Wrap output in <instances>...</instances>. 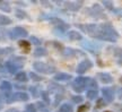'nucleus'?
I'll return each instance as SVG.
<instances>
[{
  "label": "nucleus",
  "mask_w": 122,
  "mask_h": 112,
  "mask_svg": "<svg viewBox=\"0 0 122 112\" xmlns=\"http://www.w3.org/2000/svg\"><path fill=\"white\" fill-rule=\"evenodd\" d=\"M34 68L40 71V73H44V74H50L53 71V68L50 67V66L45 65L43 62H35L34 64Z\"/></svg>",
  "instance_id": "1"
},
{
  "label": "nucleus",
  "mask_w": 122,
  "mask_h": 112,
  "mask_svg": "<svg viewBox=\"0 0 122 112\" xmlns=\"http://www.w3.org/2000/svg\"><path fill=\"white\" fill-rule=\"evenodd\" d=\"M10 36L13 39H17V37H24L27 36L26 30H24L23 27H15L11 32H10Z\"/></svg>",
  "instance_id": "2"
},
{
  "label": "nucleus",
  "mask_w": 122,
  "mask_h": 112,
  "mask_svg": "<svg viewBox=\"0 0 122 112\" xmlns=\"http://www.w3.org/2000/svg\"><path fill=\"white\" fill-rule=\"evenodd\" d=\"M92 66H93V64H92L89 60L81 61V62L78 65V67H77V73H78V74L85 73V71H87L88 69L92 68Z\"/></svg>",
  "instance_id": "3"
},
{
  "label": "nucleus",
  "mask_w": 122,
  "mask_h": 112,
  "mask_svg": "<svg viewBox=\"0 0 122 112\" xmlns=\"http://www.w3.org/2000/svg\"><path fill=\"white\" fill-rule=\"evenodd\" d=\"M102 93H103L105 100H106L107 102H112V101H113L114 94H113V91L111 90V88H103Z\"/></svg>",
  "instance_id": "4"
},
{
  "label": "nucleus",
  "mask_w": 122,
  "mask_h": 112,
  "mask_svg": "<svg viewBox=\"0 0 122 112\" xmlns=\"http://www.w3.org/2000/svg\"><path fill=\"white\" fill-rule=\"evenodd\" d=\"M14 100H17V101H27L28 100V95L26 93H23V92H19V93H15L13 95V101Z\"/></svg>",
  "instance_id": "5"
},
{
  "label": "nucleus",
  "mask_w": 122,
  "mask_h": 112,
  "mask_svg": "<svg viewBox=\"0 0 122 112\" xmlns=\"http://www.w3.org/2000/svg\"><path fill=\"white\" fill-rule=\"evenodd\" d=\"M88 80H89V78L79 77V78H77V79H76V84H77V85H79L80 87L85 88V87L88 85Z\"/></svg>",
  "instance_id": "6"
},
{
  "label": "nucleus",
  "mask_w": 122,
  "mask_h": 112,
  "mask_svg": "<svg viewBox=\"0 0 122 112\" xmlns=\"http://www.w3.org/2000/svg\"><path fill=\"white\" fill-rule=\"evenodd\" d=\"M54 79H56V80H69V79H71V76L68 75V74L60 73V74H57V75L54 76Z\"/></svg>",
  "instance_id": "7"
},
{
  "label": "nucleus",
  "mask_w": 122,
  "mask_h": 112,
  "mask_svg": "<svg viewBox=\"0 0 122 112\" xmlns=\"http://www.w3.org/2000/svg\"><path fill=\"white\" fill-rule=\"evenodd\" d=\"M98 78H100L101 82L103 83H111L112 82V77L110 76L109 74H98Z\"/></svg>",
  "instance_id": "8"
},
{
  "label": "nucleus",
  "mask_w": 122,
  "mask_h": 112,
  "mask_svg": "<svg viewBox=\"0 0 122 112\" xmlns=\"http://www.w3.org/2000/svg\"><path fill=\"white\" fill-rule=\"evenodd\" d=\"M6 67H7V69H8L9 73H11V74H14V73H16V71H17V67H16L15 64L11 62V61H8V62L6 64Z\"/></svg>",
  "instance_id": "9"
},
{
  "label": "nucleus",
  "mask_w": 122,
  "mask_h": 112,
  "mask_svg": "<svg viewBox=\"0 0 122 112\" xmlns=\"http://www.w3.org/2000/svg\"><path fill=\"white\" fill-rule=\"evenodd\" d=\"M70 40H75V41H77V40H80L81 39V35L79 34L78 32H75V31H71L69 32V34H68Z\"/></svg>",
  "instance_id": "10"
},
{
  "label": "nucleus",
  "mask_w": 122,
  "mask_h": 112,
  "mask_svg": "<svg viewBox=\"0 0 122 112\" xmlns=\"http://www.w3.org/2000/svg\"><path fill=\"white\" fill-rule=\"evenodd\" d=\"M19 47L24 50V52H25V53L30 52V43H28V42H26V41H20V42H19Z\"/></svg>",
  "instance_id": "11"
},
{
  "label": "nucleus",
  "mask_w": 122,
  "mask_h": 112,
  "mask_svg": "<svg viewBox=\"0 0 122 112\" xmlns=\"http://www.w3.org/2000/svg\"><path fill=\"white\" fill-rule=\"evenodd\" d=\"M86 95H87L88 99L94 100V99H96V97H97V91H96V90H89V91H87Z\"/></svg>",
  "instance_id": "12"
},
{
  "label": "nucleus",
  "mask_w": 122,
  "mask_h": 112,
  "mask_svg": "<svg viewBox=\"0 0 122 112\" xmlns=\"http://www.w3.org/2000/svg\"><path fill=\"white\" fill-rule=\"evenodd\" d=\"M0 88L2 91H6V92H9L11 90V84L9 82H2V84L0 85Z\"/></svg>",
  "instance_id": "13"
},
{
  "label": "nucleus",
  "mask_w": 122,
  "mask_h": 112,
  "mask_svg": "<svg viewBox=\"0 0 122 112\" xmlns=\"http://www.w3.org/2000/svg\"><path fill=\"white\" fill-rule=\"evenodd\" d=\"M16 79H17L18 82H26L27 80V76L25 73H18L17 75H16Z\"/></svg>",
  "instance_id": "14"
},
{
  "label": "nucleus",
  "mask_w": 122,
  "mask_h": 112,
  "mask_svg": "<svg viewBox=\"0 0 122 112\" xmlns=\"http://www.w3.org/2000/svg\"><path fill=\"white\" fill-rule=\"evenodd\" d=\"M59 112H72V108L70 107L69 104H63V105L60 107Z\"/></svg>",
  "instance_id": "15"
},
{
  "label": "nucleus",
  "mask_w": 122,
  "mask_h": 112,
  "mask_svg": "<svg viewBox=\"0 0 122 112\" xmlns=\"http://www.w3.org/2000/svg\"><path fill=\"white\" fill-rule=\"evenodd\" d=\"M46 54V51L42 49V48H39V49H36L34 52V56L35 57H42V56H45Z\"/></svg>",
  "instance_id": "16"
},
{
  "label": "nucleus",
  "mask_w": 122,
  "mask_h": 112,
  "mask_svg": "<svg viewBox=\"0 0 122 112\" xmlns=\"http://www.w3.org/2000/svg\"><path fill=\"white\" fill-rule=\"evenodd\" d=\"M10 23H11V21H10L8 17L0 16V25H7V24H10Z\"/></svg>",
  "instance_id": "17"
},
{
  "label": "nucleus",
  "mask_w": 122,
  "mask_h": 112,
  "mask_svg": "<svg viewBox=\"0 0 122 112\" xmlns=\"http://www.w3.org/2000/svg\"><path fill=\"white\" fill-rule=\"evenodd\" d=\"M88 86L92 87L93 90H96V88H97V83H96V80L89 78V80H88Z\"/></svg>",
  "instance_id": "18"
},
{
  "label": "nucleus",
  "mask_w": 122,
  "mask_h": 112,
  "mask_svg": "<svg viewBox=\"0 0 122 112\" xmlns=\"http://www.w3.org/2000/svg\"><path fill=\"white\" fill-rule=\"evenodd\" d=\"M26 108H27V112H36V109H35L34 104H28Z\"/></svg>",
  "instance_id": "19"
},
{
  "label": "nucleus",
  "mask_w": 122,
  "mask_h": 112,
  "mask_svg": "<svg viewBox=\"0 0 122 112\" xmlns=\"http://www.w3.org/2000/svg\"><path fill=\"white\" fill-rule=\"evenodd\" d=\"M72 87H74V90L76 91V92H83V91H84L83 87H80L79 85H77L76 83H74V85H72Z\"/></svg>",
  "instance_id": "20"
},
{
  "label": "nucleus",
  "mask_w": 122,
  "mask_h": 112,
  "mask_svg": "<svg viewBox=\"0 0 122 112\" xmlns=\"http://www.w3.org/2000/svg\"><path fill=\"white\" fill-rule=\"evenodd\" d=\"M72 100H74V102H76V103H80L83 101V97L81 96H74Z\"/></svg>",
  "instance_id": "21"
},
{
  "label": "nucleus",
  "mask_w": 122,
  "mask_h": 112,
  "mask_svg": "<svg viewBox=\"0 0 122 112\" xmlns=\"http://www.w3.org/2000/svg\"><path fill=\"white\" fill-rule=\"evenodd\" d=\"M103 104H105V102L102 99H100L98 101H97V105H96V108H98V109L102 108V107H103Z\"/></svg>",
  "instance_id": "22"
},
{
  "label": "nucleus",
  "mask_w": 122,
  "mask_h": 112,
  "mask_svg": "<svg viewBox=\"0 0 122 112\" xmlns=\"http://www.w3.org/2000/svg\"><path fill=\"white\" fill-rule=\"evenodd\" d=\"M88 110V105H83L78 109V112H84V111H87Z\"/></svg>",
  "instance_id": "23"
},
{
  "label": "nucleus",
  "mask_w": 122,
  "mask_h": 112,
  "mask_svg": "<svg viewBox=\"0 0 122 112\" xmlns=\"http://www.w3.org/2000/svg\"><path fill=\"white\" fill-rule=\"evenodd\" d=\"M30 77H32V78H34V79H37V80H40V77H37V76H36V75H34L33 73L30 74Z\"/></svg>",
  "instance_id": "24"
},
{
  "label": "nucleus",
  "mask_w": 122,
  "mask_h": 112,
  "mask_svg": "<svg viewBox=\"0 0 122 112\" xmlns=\"http://www.w3.org/2000/svg\"><path fill=\"white\" fill-rule=\"evenodd\" d=\"M119 96H120V97H122V90L120 91V94H119Z\"/></svg>",
  "instance_id": "25"
},
{
  "label": "nucleus",
  "mask_w": 122,
  "mask_h": 112,
  "mask_svg": "<svg viewBox=\"0 0 122 112\" xmlns=\"http://www.w3.org/2000/svg\"><path fill=\"white\" fill-rule=\"evenodd\" d=\"M0 108H1V105H0Z\"/></svg>",
  "instance_id": "26"
}]
</instances>
